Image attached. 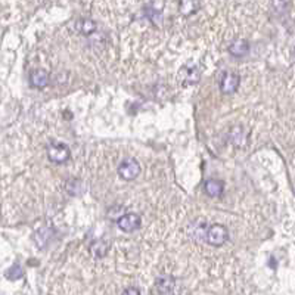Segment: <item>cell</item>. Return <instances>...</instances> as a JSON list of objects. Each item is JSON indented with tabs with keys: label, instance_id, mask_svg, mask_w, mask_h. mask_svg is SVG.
Listing matches in <instances>:
<instances>
[{
	"label": "cell",
	"instance_id": "cell-1",
	"mask_svg": "<svg viewBox=\"0 0 295 295\" xmlns=\"http://www.w3.org/2000/svg\"><path fill=\"white\" fill-rule=\"evenodd\" d=\"M70 157H71V151L67 145L61 142H52L47 145V158L52 162L62 164V162H67Z\"/></svg>",
	"mask_w": 295,
	"mask_h": 295
},
{
	"label": "cell",
	"instance_id": "cell-2",
	"mask_svg": "<svg viewBox=\"0 0 295 295\" xmlns=\"http://www.w3.org/2000/svg\"><path fill=\"white\" fill-rule=\"evenodd\" d=\"M229 239V230L221 224H213L207 230V242L213 247H221Z\"/></svg>",
	"mask_w": 295,
	"mask_h": 295
},
{
	"label": "cell",
	"instance_id": "cell-3",
	"mask_svg": "<svg viewBox=\"0 0 295 295\" xmlns=\"http://www.w3.org/2000/svg\"><path fill=\"white\" fill-rule=\"evenodd\" d=\"M139 173H140V164H139L135 158L124 159L120 164V167H118V174H120V177L124 179V180H129V182L130 180H135L139 176Z\"/></svg>",
	"mask_w": 295,
	"mask_h": 295
},
{
	"label": "cell",
	"instance_id": "cell-4",
	"mask_svg": "<svg viewBox=\"0 0 295 295\" xmlns=\"http://www.w3.org/2000/svg\"><path fill=\"white\" fill-rule=\"evenodd\" d=\"M140 223H142V220L136 213H126V214H123L120 220H117L118 227L123 232H127V233L138 230L140 227Z\"/></svg>",
	"mask_w": 295,
	"mask_h": 295
},
{
	"label": "cell",
	"instance_id": "cell-5",
	"mask_svg": "<svg viewBox=\"0 0 295 295\" xmlns=\"http://www.w3.org/2000/svg\"><path fill=\"white\" fill-rule=\"evenodd\" d=\"M239 83H241V77L238 74L233 73H226L221 79V84H220V89H221V93L224 95H233L238 87H239Z\"/></svg>",
	"mask_w": 295,
	"mask_h": 295
},
{
	"label": "cell",
	"instance_id": "cell-6",
	"mask_svg": "<svg viewBox=\"0 0 295 295\" xmlns=\"http://www.w3.org/2000/svg\"><path fill=\"white\" fill-rule=\"evenodd\" d=\"M49 73L44 70H36L30 74V84L36 89H44L46 86H49Z\"/></svg>",
	"mask_w": 295,
	"mask_h": 295
},
{
	"label": "cell",
	"instance_id": "cell-7",
	"mask_svg": "<svg viewBox=\"0 0 295 295\" xmlns=\"http://www.w3.org/2000/svg\"><path fill=\"white\" fill-rule=\"evenodd\" d=\"M180 80L185 86L188 84H197L201 80V74L197 67H185L180 71Z\"/></svg>",
	"mask_w": 295,
	"mask_h": 295
},
{
	"label": "cell",
	"instance_id": "cell-8",
	"mask_svg": "<svg viewBox=\"0 0 295 295\" xmlns=\"http://www.w3.org/2000/svg\"><path fill=\"white\" fill-rule=\"evenodd\" d=\"M155 286H157V291L159 294H171L174 291V286H176L174 277L168 275L161 276L157 279Z\"/></svg>",
	"mask_w": 295,
	"mask_h": 295
},
{
	"label": "cell",
	"instance_id": "cell-9",
	"mask_svg": "<svg viewBox=\"0 0 295 295\" xmlns=\"http://www.w3.org/2000/svg\"><path fill=\"white\" fill-rule=\"evenodd\" d=\"M229 138H230V142L238 146V148H244L248 142V133L242 129V127H233L229 133Z\"/></svg>",
	"mask_w": 295,
	"mask_h": 295
},
{
	"label": "cell",
	"instance_id": "cell-10",
	"mask_svg": "<svg viewBox=\"0 0 295 295\" xmlns=\"http://www.w3.org/2000/svg\"><path fill=\"white\" fill-rule=\"evenodd\" d=\"M248 50H250V44H248V41L247 40H236L233 41L230 46H229V53L232 55V56H236V58H242V56H245L247 53H248Z\"/></svg>",
	"mask_w": 295,
	"mask_h": 295
},
{
	"label": "cell",
	"instance_id": "cell-11",
	"mask_svg": "<svg viewBox=\"0 0 295 295\" xmlns=\"http://www.w3.org/2000/svg\"><path fill=\"white\" fill-rule=\"evenodd\" d=\"M204 189H205V192H207L210 197L217 198L223 194L224 185H223V182H220V180H217V179H210V180L205 182Z\"/></svg>",
	"mask_w": 295,
	"mask_h": 295
},
{
	"label": "cell",
	"instance_id": "cell-12",
	"mask_svg": "<svg viewBox=\"0 0 295 295\" xmlns=\"http://www.w3.org/2000/svg\"><path fill=\"white\" fill-rule=\"evenodd\" d=\"M108 248H109L108 242H105L103 239H98L90 245V254L95 258H103L108 253Z\"/></svg>",
	"mask_w": 295,
	"mask_h": 295
},
{
	"label": "cell",
	"instance_id": "cell-13",
	"mask_svg": "<svg viewBox=\"0 0 295 295\" xmlns=\"http://www.w3.org/2000/svg\"><path fill=\"white\" fill-rule=\"evenodd\" d=\"M179 9L183 15H192L199 9V2L198 0H180Z\"/></svg>",
	"mask_w": 295,
	"mask_h": 295
},
{
	"label": "cell",
	"instance_id": "cell-14",
	"mask_svg": "<svg viewBox=\"0 0 295 295\" xmlns=\"http://www.w3.org/2000/svg\"><path fill=\"white\" fill-rule=\"evenodd\" d=\"M76 28H77V31H79L80 34L89 36V34H92L96 30V24L92 20H80L76 24Z\"/></svg>",
	"mask_w": 295,
	"mask_h": 295
},
{
	"label": "cell",
	"instance_id": "cell-15",
	"mask_svg": "<svg viewBox=\"0 0 295 295\" xmlns=\"http://www.w3.org/2000/svg\"><path fill=\"white\" fill-rule=\"evenodd\" d=\"M49 238H50V229L49 227H41L34 235V242L37 244L39 248H43L49 242Z\"/></svg>",
	"mask_w": 295,
	"mask_h": 295
},
{
	"label": "cell",
	"instance_id": "cell-16",
	"mask_svg": "<svg viewBox=\"0 0 295 295\" xmlns=\"http://www.w3.org/2000/svg\"><path fill=\"white\" fill-rule=\"evenodd\" d=\"M67 191H68L70 195H79V194L83 192V185H81V182L77 180V179L68 180L67 182Z\"/></svg>",
	"mask_w": 295,
	"mask_h": 295
},
{
	"label": "cell",
	"instance_id": "cell-17",
	"mask_svg": "<svg viewBox=\"0 0 295 295\" xmlns=\"http://www.w3.org/2000/svg\"><path fill=\"white\" fill-rule=\"evenodd\" d=\"M24 275V272H22V269H21L20 264H14L8 272H6V276H8V279H12V280H17V279H21Z\"/></svg>",
	"mask_w": 295,
	"mask_h": 295
},
{
	"label": "cell",
	"instance_id": "cell-18",
	"mask_svg": "<svg viewBox=\"0 0 295 295\" xmlns=\"http://www.w3.org/2000/svg\"><path fill=\"white\" fill-rule=\"evenodd\" d=\"M273 6L277 12H283L288 6V0H273Z\"/></svg>",
	"mask_w": 295,
	"mask_h": 295
},
{
	"label": "cell",
	"instance_id": "cell-19",
	"mask_svg": "<svg viewBox=\"0 0 295 295\" xmlns=\"http://www.w3.org/2000/svg\"><path fill=\"white\" fill-rule=\"evenodd\" d=\"M121 295H140V292H139V289H136V288H127Z\"/></svg>",
	"mask_w": 295,
	"mask_h": 295
}]
</instances>
